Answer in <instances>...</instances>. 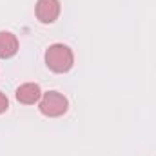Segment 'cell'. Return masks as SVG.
Returning a JSON list of instances; mask_svg holds the SVG:
<instances>
[{"label": "cell", "instance_id": "cell-6", "mask_svg": "<svg viewBox=\"0 0 156 156\" xmlns=\"http://www.w3.org/2000/svg\"><path fill=\"white\" fill-rule=\"evenodd\" d=\"M7 107H9V100H7V96L0 91V115H2Z\"/></svg>", "mask_w": 156, "mask_h": 156}, {"label": "cell", "instance_id": "cell-3", "mask_svg": "<svg viewBox=\"0 0 156 156\" xmlns=\"http://www.w3.org/2000/svg\"><path fill=\"white\" fill-rule=\"evenodd\" d=\"M35 13L42 24H53L60 15V2L58 0H38Z\"/></svg>", "mask_w": 156, "mask_h": 156}, {"label": "cell", "instance_id": "cell-2", "mask_svg": "<svg viewBox=\"0 0 156 156\" xmlns=\"http://www.w3.org/2000/svg\"><path fill=\"white\" fill-rule=\"evenodd\" d=\"M67 98L58 93V91H49L45 93L42 98H40V113L45 115L49 118H56V116H62L66 111H67Z\"/></svg>", "mask_w": 156, "mask_h": 156}, {"label": "cell", "instance_id": "cell-1", "mask_svg": "<svg viewBox=\"0 0 156 156\" xmlns=\"http://www.w3.org/2000/svg\"><path fill=\"white\" fill-rule=\"evenodd\" d=\"M45 64L53 73H67L75 64V55L67 45L53 44L45 51Z\"/></svg>", "mask_w": 156, "mask_h": 156}, {"label": "cell", "instance_id": "cell-5", "mask_svg": "<svg viewBox=\"0 0 156 156\" xmlns=\"http://www.w3.org/2000/svg\"><path fill=\"white\" fill-rule=\"evenodd\" d=\"M18 51V40L9 31H0V58H11Z\"/></svg>", "mask_w": 156, "mask_h": 156}, {"label": "cell", "instance_id": "cell-4", "mask_svg": "<svg viewBox=\"0 0 156 156\" xmlns=\"http://www.w3.org/2000/svg\"><path fill=\"white\" fill-rule=\"evenodd\" d=\"M40 98H42V91H40L38 83H22L18 89H16V100L20 104H26V105H31V104H37Z\"/></svg>", "mask_w": 156, "mask_h": 156}]
</instances>
